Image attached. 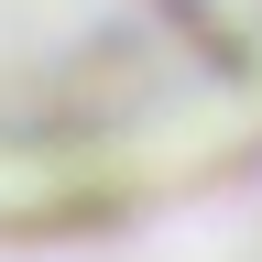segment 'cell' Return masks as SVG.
Segmentation results:
<instances>
[{"instance_id": "cell-1", "label": "cell", "mask_w": 262, "mask_h": 262, "mask_svg": "<svg viewBox=\"0 0 262 262\" xmlns=\"http://www.w3.org/2000/svg\"><path fill=\"white\" fill-rule=\"evenodd\" d=\"M262 131V0H0V219L186 186Z\"/></svg>"}]
</instances>
